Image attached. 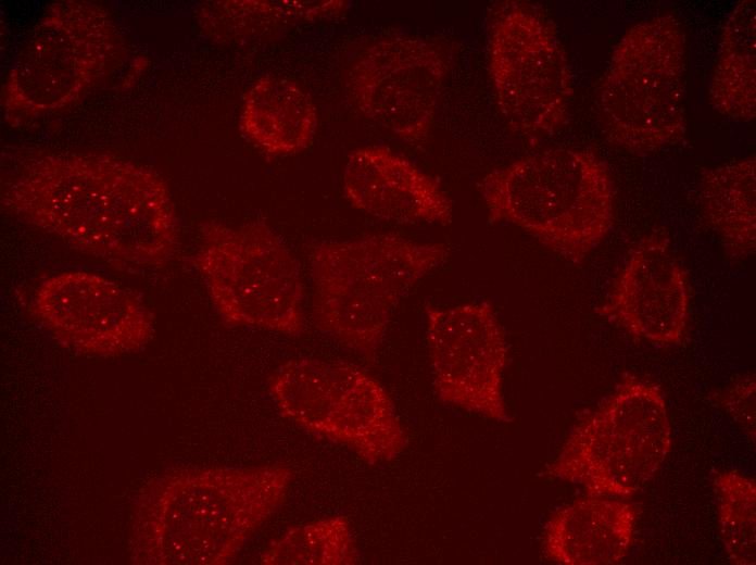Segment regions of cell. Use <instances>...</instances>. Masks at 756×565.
Returning a JSON list of instances; mask_svg holds the SVG:
<instances>
[{
  "label": "cell",
  "mask_w": 756,
  "mask_h": 565,
  "mask_svg": "<svg viewBox=\"0 0 756 565\" xmlns=\"http://www.w3.org/2000/svg\"><path fill=\"white\" fill-rule=\"evenodd\" d=\"M287 465L185 467L151 478L131 505L137 565H225L286 502Z\"/></svg>",
  "instance_id": "7a4b0ae2"
},
{
  "label": "cell",
  "mask_w": 756,
  "mask_h": 565,
  "mask_svg": "<svg viewBox=\"0 0 756 565\" xmlns=\"http://www.w3.org/2000/svg\"><path fill=\"white\" fill-rule=\"evenodd\" d=\"M452 65L442 40L388 35L349 62L344 86L358 112L396 138L419 143L429 136Z\"/></svg>",
  "instance_id": "8fae6325"
},
{
  "label": "cell",
  "mask_w": 756,
  "mask_h": 565,
  "mask_svg": "<svg viewBox=\"0 0 756 565\" xmlns=\"http://www.w3.org/2000/svg\"><path fill=\"white\" fill-rule=\"evenodd\" d=\"M719 535L730 563H756V481L735 469L717 472L713 479Z\"/></svg>",
  "instance_id": "7402d4cb"
},
{
  "label": "cell",
  "mask_w": 756,
  "mask_h": 565,
  "mask_svg": "<svg viewBox=\"0 0 756 565\" xmlns=\"http://www.w3.org/2000/svg\"><path fill=\"white\" fill-rule=\"evenodd\" d=\"M755 375L748 374L735 379L727 389L718 393L717 402L744 434L755 441Z\"/></svg>",
  "instance_id": "603a6c76"
},
{
  "label": "cell",
  "mask_w": 756,
  "mask_h": 565,
  "mask_svg": "<svg viewBox=\"0 0 756 565\" xmlns=\"http://www.w3.org/2000/svg\"><path fill=\"white\" fill-rule=\"evenodd\" d=\"M125 52L115 18L85 0L52 3L30 29L1 91L4 122L27 124L76 103Z\"/></svg>",
  "instance_id": "8992f818"
},
{
  "label": "cell",
  "mask_w": 756,
  "mask_h": 565,
  "mask_svg": "<svg viewBox=\"0 0 756 565\" xmlns=\"http://www.w3.org/2000/svg\"><path fill=\"white\" fill-rule=\"evenodd\" d=\"M671 437L659 386L626 373L608 397L579 415L541 475L580 486L588 495L627 500L657 474Z\"/></svg>",
  "instance_id": "5b68a950"
},
{
  "label": "cell",
  "mask_w": 756,
  "mask_h": 565,
  "mask_svg": "<svg viewBox=\"0 0 756 565\" xmlns=\"http://www.w3.org/2000/svg\"><path fill=\"white\" fill-rule=\"evenodd\" d=\"M358 550L350 523L331 516L295 525L270 541L260 557L264 565H352Z\"/></svg>",
  "instance_id": "44dd1931"
},
{
  "label": "cell",
  "mask_w": 756,
  "mask_h": 565,
  "mask_svg": "<svg viewBox=\"0 0 756 565\" xmlns=\"http://www.w3.org/2000/svg\"><path fill=\"white\" fill-rule=\"evenodd\" d=\"M709 101L722 115L749 122L756 115V5L742 0L721 33Z\"/></svg>",
  "instance_id": "ffe728a7"
},
{
  "label": "cell",
  "mask_w": 756,
  "mask_h": 565,
  "mask_svg": "<svg viewBox=\"0 0 756 565\" xmlns=\"http://www.w3.org/2000/svg\"><path fill=\"white\" fill-rule=\"evenodd\" d=\"M448 256L442 243L417 242L395 234L313 244L308 263L316 327L373 361L394 309Z\"/></svg>",
  "instance_id": "277c9868"
},
{
  "label": "cell",
  "mask_w": 756,
  "mask_h": 565,
  "mask_svg": "<svg viewBox=\"0 0 756 565\" xmlns=\"http://www.w3.org/2000/svg\"><path fill=\"white\" fill-rule=\"evenodd\" d=\"M490 223L520 228L546 249L581 265L610 231L614 187L589 150L554 148L514 160L477 185Z\"/></svg>",
  "instance_id": "3957f363"
},
{
  "label": "cell",
  "mask_w": 756,
  "mask_h": 565,
  "mask_svg": "<svg viewBox=\"0 0 756 565\" xmlns=\"http://www.w3.org/2000/svg\"><path fill=\"white\" fill-rule=\"evenodd\" d=\"M348 8L340 0L218 1L202 8L199 23L216 40H268L298 24L340 16Z\"/></svg>",
  "instance_id": "d6986e66"
},
{
  "label": "cell",
  "mask_w": 756,
  "mask_h": 565,
  "mask_svg": "<svg viewBox=\"0 0 756 565\" xmlns=\"http://www.w3.org/2000/svg\"><path fill=\"white\" fill-rule=\"evenodd\" d=\"M341 186L352 208L377 219L443 226L452 219V200L440 181L386 146L352 150Z\"/></svg>",
  "instance_id": "9a60e30c"
},
{
  "label": "cell",
  "mask_w": 756,
  "mask_h": 565,
  "mask_svg": "<svg viewBox=\"0 0 756 565\" xmlns=\"http://www.w3.org/2000/svg\"><path fill=\"white\" fill-rule=\"evenodd\" d=\"M190 262L226 325L289 337L304 332L305 290L299 262L266 223L201 224Z\"/></svg>",
  "instance_id": "ba28073f"
},
{
  "label": "cell",
  "mask_w": 756,
  "mask_h": 565,
  "mask_svg": "<svg viewBox=\"0 0 756 565\" xmlns=\"http://www.w3.org/2000/svg\"><path fill=\"white\" fill-rule=\"evenodd\" d=\"M426 336L438 399L497 423L511 417L503 393L508 363L504 329L490 301L427 304Z\"/></svg>",
  "instance_id": "4fadbf2b"
},
{
  "label": "cell",
  "mask_w": 756,
  "mask_h": 565,
  "mask_svg": "<svg viewBox=\"0 0 756 565\" xmlns=\"http://www.w3.org/2000/svg\"><path fill=\"white\" fill-rule=\"evenodd\" d=\"M318 126L317 108L298 83L262 76L248 88L239 114L242 136L268 156H290L307 149Z\"/></svg>",
  "instance_id": "e0dca14e"
},
{
  "label": "cell",
  "mask_w": 756,
  "mask_h": 565,
  "mask_svg": "<svg viewBox=\"0 0 756 565\" xmlns=\"http://www.w3.org/2000/svg\"><path fill=\"white\" fill-rule=\"evenodd\" d=\"M267 390L282 417L369 465L393 461L407 445L389 392L357 365L291 359L273 372Z\"/></svg>",
  "instance_id": "9c48e42d"
},
{
  "label": "cell",
  "mask_w": 756,
  "mask_h": 565,
  "mask_svg": "<svg viewBox=\"0 0 756 565\" xmlns=\"http://www.w3.org/2000/svg\"><path fill=\"white\" fill-rule=\"evenodd\" d=\"M685 72V36L675 16H653L630 27L616 45L597 92L606 139L637 153L682 140Z\"/></svg>",
  "instance_id": "52a82bcc"
},
{
  "label": "cell",
  "mask_w": 756,
  "mask_h": 565,
  "mask_svg": "<svg viewBox=\"0 0 756 565\" xmlns=\"http://www.w3.org/2000/svg\"><path fill=\"white\" fill-rule=\"evenodd\" d=\"M702 212L726 254L742 261L756 251V160L728 162L708 170L701 181Z\"/></svg>",
  "instance_id": "ac0fdd59"
},
{
  "label": "cell",
  "mask_w": 756,
  "mask_h": 565,
  "mask_svg": "<svg viewBox=\"0 0 756 565\" xmlns=\"http://www.w3.org/2000/svg\"><path fill=\"white\" fill-rule=\"evenodd\" d=\"M1 205L118 268L162 267L178 247L167 183L152 168L111 154L30 150L4 180Z\"/></svg>",
  "instance_id": "6da1fadb"
},
{
  "label": "cell",
  "mask_w": 756,
  "mask_h": 565,
  "mask_svg": "<svg viewBox=\"0 0 756 565\" xmlns=\"http://www.w3.org/2000/svg\"><path fill=\"white\" fill-rule=\"evenodd\" d=\"M689 290L669 236L655 229L631 248L596 313L639 340L676 346L689 321Z\"/></svg>",
  "instance_id": "5bb4252c"
},
{
  "label": "cell",
  "mask_w": 756,
  "mask_h": 565,
  "mask_svg": "<svg viewBox=\"0 0 756 565\" xmlns=\"http://www.w3.org/2000/svg\"><path fill=\"white\" fill-rule=\"evenodd\" d=\"M32 311L55 341L86 356L137 353L155 329L152 311L134 290L85 271L42 280L34 291Z\"/></svg>",
  "instance_id": "7c38bea8"
},
{
  "label": "cell",
  "mask_w": 756,
  "mask_h": 565,
  "mask_svg": "<svg viewBox=\"0 0 756 565\" xmlns=\"http://www.w3.org/2000/svg\"><path fill=\"white\" fill-rule=\"evenodd\" d=\"M637 520L638 510L629 501L585 494L550 516L542 548L557 564H617L632 545Z\"/></svg>",
  "instance_id": "2e32d148"
},
{
  "label": "cell",
  "mask_w": 756,
  "mask_h": 565,
  "mask_svg": "<svg viewBox=\"0 0 756 565\" xmlns=\"http://www.w3.org/2000/svg\"><path fill=\"white\" fill-rule=\"evenodd\" d=\"M487 62L501 115L529 141L558 133L574 98L566 52L549 21L533 8L505 2L488 23Z\"/></svg>",
  "instance_id": "30bf717a"
}]
</instances>
